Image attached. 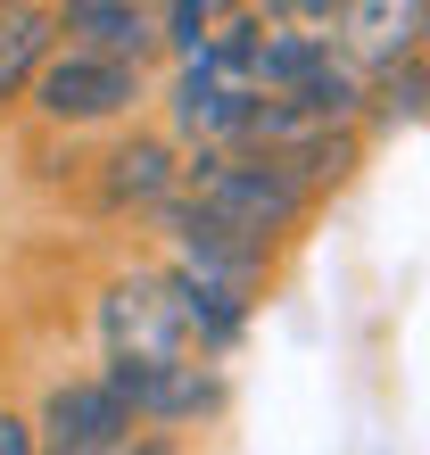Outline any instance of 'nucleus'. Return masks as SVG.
<instances>
[{"instance_id": "8", "label": "nucleus", "mask_w": 430, "mask_h": 455, "mask_svg": "<svg viewBox=\"0 0 430 455\" xmlns=\"http://www.w3.org/2000/svg\"><path fill=\"white\" fill-rule=\"evenodd\" d=\"M108 199H116V207H157V216H166V207L182 199L174 149L157 141V132H132V141L108 157Z\"/></svg>"}, {"instance_id": "4", "label": "nucleus", "mask_w": 430, "mask_h": 455, "mask_svg": "<svg viewBox=\"0 0 430 455\" xmlns=\"http://www.w3.org/2000/svg\"><path fill=\"white\" fill-rule=\"evenodd\" d=\"M34 108L50 124H108V116H124V108H141V67L132 59H100V50H59V59L42 67V84H34Z\"/></svg>"}, {"instance_id": "3", "label": "nucleus", "mask_w": 430, "mask_h": 455, "mask_svg": "<svg viewBox=\"0 0 430 455\" xmlns=\"http://www.w3.org/2000/svg\"><path fill=\"white\" fill-rule=\"evenodd\" d=\"M34 431H42V455H124L141 439V422H132L108 372H84V381H59L42 397Z\"/></svg>"}, {"instance_id": "1", "label": "nucleus", "mask_w": 430, "mask_h": 455, "mask_svg": "<svg viewBox=\"0 0 430 455\" xmlns=\"http://www.w3.org/2000/svg\"><path fill=\"white\" fill-rule=\"evenodd\" d=\"M182 207H199V216L224 224L232 240L265 249L274 232H299L315 199H307L282 166L249 157V149H199L191 166H182Z\"/></svg>"}, {"instance_id": "12", "label": "nucleus", "mask_w": 430, "mask_h": 455, "mask_svg": "<svg viewBox=\"0 0 430 455\" xmlns=\"http://www.w3.org/2000/svg\"><path fill=\"white\" fill-rule=\"evenodd\" d=\"M207 34H215V9H207V0H174V9H157V42H174L182 67L207 50Z\"/></svg>"}, {"instance_id": "6", "label": "nucleus", "mask_w": 430, "mask_h": 455, "mask_svg": "<svg viewBox=\"0 0 430 455\" xmlns=\"http://www.w3.org/2000/svg\"><path fill=\"white\" fill-rule=\"evenodd\" d=\"M59 34H75V50H100V59H132L141 67L157 50V9H141V0H67Z\"/></svg>"}, {"instance_id": "5", "label": "nucleus", "mask_w": 430, "mask_h": 455, "mask_svg": "<svg viewBox=\"0 0 430 455\" xmlns=\"http://www.w3.org/2000/svg\"><path fill=\"white\" fill-rule=\"evenodd\" d=\"M108 381L116 397L132 406V422L157 439H174L182 422H199L224 406V381H215V364H108Z\"/></svg>"}, {"instance_id": "7", "label": "nucleus", "mask_w": 430, "mask_h": 455, "mask_svg": "<svg viewBox=\"0 0 430 455\" xmlns=\"http://www.w3.org/2000/svg\"><path fill=\"white\" fill-rule=\"evenodd\" d=\"M422 25H430V9H389V0H356V9H339V59L356 50V59L381 75V67H397V59H414V50H422Z\"/></svg>"}, {"instance_id": "14", "label": "nucleus", "mask_w": 430, "mask_h": 455, "mask_svg": "<svg viewBox=\"0 0 430 455\" xmlns=\"http://www.w3.org/2000/svg\"><path fill=\"white\" fill-rule=\"evenodd\" d=\"M124 455H174V439H157V431H141V439H132Z\"/></svg>"}, {"instance_id": "11", "label": "nucleus", "mask_w": 430, "mask_h": 455, "mask_svg": "<svg viewBox=\"0 0 430 455\" xmlns=\"http://www.w3.org/2000/svg\"><path fill=\"white\" fill-rule=\"evenodd\" d=\"M364 108H372V116H422V108H430V59L414 50V59L364 75Z\"/></svg>"}, {"instance_id": "2", "label": "nucleus", "mask_w": 430, "mask_h": 455, "mask_svg": "<svg viewBox=\"0 0 430 455\" xmlns=\"http://www.w3.org/2000/svg\"><path fill=\"white\" fill-rule=\"evenodd\" d=\"M100 347H108V364H207L191 347V331H182V315H174L166 274L108 282V299H100Z\"/></svg>"}, {"instance_id": "9", "label": "nucleus", "mask_w": 430, "mask_h": 455, "mask_svg": "<svg viewBox=\"0 0 430 455\" xmlns=\"http://www.w3.org/2000/svg\"><path fill=\"white\" fill-rule=\"evenodd\" d=\"M166 290H174V315H182V331H191V347L199 356H224V347L249 331V299L240 290H215V282H199V274H166Z\"/></svg>"}, {"instance_id": "10", "label": "nucleus", "mask_w": 430, "mask_h": 455, "mask_svg": "<svg viewBox=\"0 0 430 455\" xmlns=\"http://www.w3.org/2000/svg\"><path fill=\"white\" fill-rule=\"evenodd\" d=\"M59 59V9H0V100L34 92Z\"/></svg>"}, {"instance_id": "13", "label": "nucleus", "mask_w": 430, "mask_h": 455, "mask_svg": "<svg viewBox=\"0 0 430 455\" xmlns=\"http://www.w3.org/2000/svg\"><path fill=\"white\" fill-rule=\"evenodd\" d=\"M0 455H42V431H34V414L0 406Z\"/></svg>"}]
</instances>
